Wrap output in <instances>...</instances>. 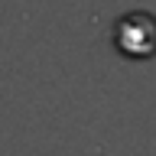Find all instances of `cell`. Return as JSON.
Returning <instances> with one entry per match:
<instances>
[{"label":"cell","instance_id":"obj_1","mask_svg":"<svg viewBox=\"0 0 156 156\" xmlns=\"http://www.w3.org/2000/svg\"><path fill=\"white\" fill-rule=\"evenodd\" d=\"M117 49L130 58H150L156 55V20L150 13H127L114 26Z\"/></svg>","mask_w":156,"mask_h":156}]
</instances>
